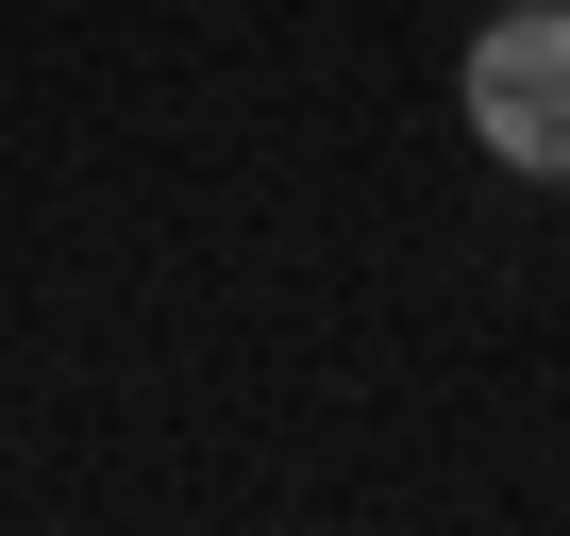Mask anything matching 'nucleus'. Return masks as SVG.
Returning a JSON list of instances; mask_svg holds the SVG:
<instances>
[{
    "instance_id": "obj_1",
    "label": "nucleus",
    "mask_w": 570,
    "mask_h": 536,
    "mask_svg": "<svg viewBox=\"0 0 570 536\" xmlns=\"http://www.w3.org/2000/svg\"><path fill=\"white\" fill-rule=\"evenodd\" d=\"M453 118H470L487 168L570 185V0H503L470 34V68H453Z\"/></svg>"
}]
</instances>
